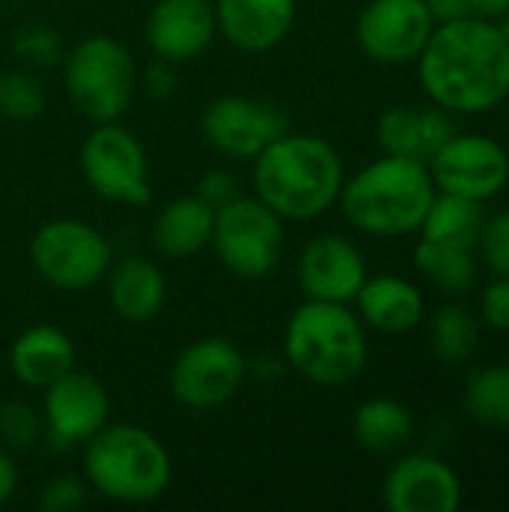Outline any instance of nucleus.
<instances>
[{
	"label": "nucleus",
	"mask_w": 509,
	"mask_h": 512,
	"mask_svg": "<svg viewBox=\"0 0 509 512\" xmlns=\"http://www.w3.org/2000/svg\"><path fill=\"white\" fill-rule=\"evenodd\" d=\"M438 186L420 159L390 156L369 162L339 192L345 219L372 237H405L420 231Z\"/></svg>",
	"instance_id": "nucleus-3"
},
{
	"label": "nucleus",
	"mask_w": 509,
	"mask_h": 512,
	"mask_svg": "<svg viewBox=\"0 0 509 512\" xmlns=\"http://www.w3.org/2000/svg\"><path fill=\"white\" fill-rule=\"evenodd\" d=\"M429 171L438 192L489 201L509 183V153L489 135H453L429 159Z\"/></svg>",
	"instance_id": "nucleus-12"
},
{
	"label": "nucleus",
	"mask_w": 509,
	"mask_h": 512,
	"mask_svg": "<svg viewBox=\"0 0 509 512\" xmlns=\"http://www.w3.org/2000/svg\"><path fill=\"white\" fill-rule=\"evenodd\" d=\"M483 225H486L483 201L462 198L453 192H435L420 231H423V240L474 249L480 243Z\"/></svg>",
	"instance_id": "nucleus-24"
},
{
	"label": "nucleus",
	"mask_w": 509,
	"mask_h": 512,
	"mask_svg": "<svg viewBox=\"0 0 509 512\" xmlns=\"http://www.w3.org/2000/svg\"><path fill=\"white\" fill-rule=\"evenodd\" d=\"M465 411L480 426L509 432V363L483 366L468 378Z\"/></svg>",
	"instance_id": "nucleus-27"
},
{
	"label": "nucleus",
	"mask_w": 509,
	"mask_h": 512,
	"mask_svg": "<svg viewBox=\"0 0 509 512\" xmlns=\"http://www.w3.org/2000/svg\"><path fill=\"white\" fill-rule=\"evenodd\" d=\"M81 174L99 198L129 207H144L150 201L147 153L132 132L117 126V120L96 123L84 138Z\"/></svg>",
	"instance_id": "nucleus-9"
},
{
	"label": "nucleus",
	"mask_w": 509,
	"mask_h": 512,
	"mask_svg": "<svg viewBox=\"0 0 509 512\" xmlns=\"http://www.w3.org/2000/svg\"><path fill=\"white\" fill-rule=\"evenodd\" d=\"M249 375L243 351L231 339H198L186 345L171 366V393L180 405L210 411L228 405Z\"/></svg>",
	"instance_id": "nucleus-10"
},
{
	"label": "nucleus",
	"mask_w": 509,
	"mask_h": 512,
	"mask_svg": "<svg viewBox=\"0 0 509 512\" xmlns=\"http://www.w3.org/2000/svg\"><path fill=\"white\" fill-rule=\"evenodd\" d=\"M378 144L390 156H408L429 165V159L456 135L450 111L393 105L378 117Z\"/></svg>",
	"instance_id": "nucleus-19"
},
{
	"label": "nucleus",
	"mask_w": 509,
	"mask_h": 512,
	"mask_svg": "<svg viewBox=\"0 0 509 512\" xmlns=\"http://www.w3.org/2000/svg\"><path fill=\"white\" fill-rule=\"evenodd\" d=\"M108 393L105 387L87 372H66L54 384L45 387L42 420L51 441L60 447L87 444L102 426H108Z\"/></svg>",
	"instance_id": "nucleus-14"
},
{
	"label": "nucleus",
	"mask_w": 509,
	"mask_h": 512,
	"mask_svg": "<svg viewBox=\"0 0 509 512\" xmlns=\"http://www.w3.org/2000/svg\"><path fill=\"white\" fill-rule=\"evenodd\" d=\"M63 84L84 117L111 123L129 111L138 90V69L123 42L99 33L81 39L66 54Z\"/></svg>",
	"instance_id": "nucleus-6"
},
{
	"label": "nucleus",
	"mask_w": 509,
	"mask_h": 512,
	"mask_svg": "<svg viewBox=\"0 0 509 512\" xmlns=\"http://www.w3.org/2000/svg\"><path fill=\"white\" fill-rule=\"evenodd\" d=\"M216 33L219 24L210 0H159L147 15V45L174 66L201 57Z\"/></svg>",
	"instance_id": "nucleus-17"
},
{
	"label": "nucleus",
	"mask_w": 509,
	"mask_h": 512,
	"mask_svg": "<svg viewBox=\"0 0 509 512\" xmlns=\"http://www.w3.org/2000/svg\"><path fill=\"white\" fill-rule=\"evenodd\" d=\"M45 111V87L30 72H0V114L9 120H33Z\"/></svg>",
	"instance_id": "nucleus-29"
},
{
	"label": "nucleus",
	"mask_w": 509,
	"mask_h": 512,
	"mask_svg": "<svg viewBox=\"0 0 509 512\" xmlns=\"http://www.w3.org/2000/svg\"><path fill=\"white\" fill-rule=\"evenodd\" d=\"M354 303H357L360 318L372 330L390 333V336L417 330L426 315L420 288L402 276H375V279L366 276Z\"/></svg>",
	"instance_id": "nucleus-20"
},
{
	"label": "nucleus",
	"mask_w": 509,
	"mask_h": 512,
	"mask_svg": "<svg viewBox=\"0 0 509 512\" xmlns=\"http://www.w3.org/2000/svg\"><path fill=\"white\" fill-rule=\"evenodd\" d=\"M15 489H18V468L12 462V456L6 450H0V507L12 501Z\"/></svg>",
	"instance_id": "nucleus-38"
},
{
	"label": "nucleus",
	"mask_w": 509,
	"mask_h": 512,
	"mask_svg": "<svg viewBox=\"0 0 509 512\" xmlns=\"http://www.w3.org/2000/svg\"><path fill=\"white\" fill-rule=\"evenodd\" d=\"M414 435L411 411L396 399H366L354 411V438L369 453H396Z\"/></svg>",
	"instance_id": "nucleus-25"
},
{
	"label": "nucleus",
	"mask_w": 509,
	"mask_h": 512,
	"mask_svg": "<svg viewBox=\"0 0 509 512\" xmlns=\"http://www.w3.org/2000/svg\"><path fill=\"white\" fill-rule=\"evenodd\" d=\"M417 72L426 96L450 114H486L509 99V42L489 18L438 24Z\"/></svg>",
	"instance_id": "nucleus-1"
},
{
	"label": "nucleus",
	"mask_w": 509,
	"mask_h": 512,
	"mask_svg": "<svg viewBox=\"0 0 509 512\" xmlns=\"http://www.w3.org/2000/svg\"><path fill=\"white\" fill-rule=\"evenodd\" d=\"M165 444L138 426H102L84 450L90 489L120 504H150L171 486Z\"/></svg>",
	"instance_id": "nucleus-5"
},
{
	"label": "nucleus",
	"mask_w": 509,
	"mask_h": 512,
	"mask_svg": "<svg viewBox=\"0 0 509 512\" xmlns=\"http://www.w3.org/2000/svg\"><path fill=\"white\" fill-rule=\"evenodd\" d=\"M39 435H42V420L30 405H24V402L0 405V441L6 450L27 453L36 447Z\"/></svg>",
	"instance_id": "nucleus-30"
},
{
	"label": "nucleus",
	"mask_w": 509,
	"mask_h": 512,
	"mask_svg": "<svg viewBox=\"0 0 509 512\" xmlns=\"http://www.w3.org/2000/svg\"><path fill=\"white\" fill-rule=\"evenodd\" d=\"M297 276L309 300L354 303L357 291L366 282V261L351 240L339 234H324L303 246Z\"/></svg>",
	"instance_id": "nucleus-16"
},
{
	"label": "nucleus",
	"mask_w": 509,
	"mask_h": 512,
	"mask_svg": "<svg viewBox=\"0 0 509 512\" xmlns=\"http://www.w3.org/2000/svg\"><path fill=\"white\" fill-rule=\"evenodd\" d=\"M15 51L30 63H54L60 57V39L48 27H24L15 36Z\"/></svg>",
	"instance_id": "nucleus-32"
},
{
	"label": "nucleus",
	"mask_w": 509,
	"mask_h": 512,
	"mask_svg": "<svg viewBox=\"0 0 509 512\" xmlns=\"http://www.w3.org/2000/svg\"><path fill=\"white\" fill-rule=\"evenodd\" d=\"M210 246L216 249L225 270L237 279H267L282 261V216L273 213L261 198L240 195L216 210Z\"/></svg>",
	"instance_id": "nucleus-7"
},
{
	"label": "nucleus",
	"mask_w": 509,
	"mask_h": 512,
	"mask_svg": "<svg viewBox=\"0 0 509 512\" xmlns=\"http://www.w3.org/2000/svg\"><path fill=\"white\" fill-rule=\"evenodd\" d=\"M477 246L483 249V261L495 276H509V210L486 219Z\"/></svg>",
	"instance_id": "nucleus-31"
},
{
	"label": "nucleus",
	"mask_w": 509,
	"mask_h": 512,
	"mask_svg": "<svg viewBox=\"0 0 509 512\" xmlns=\"http://www.w3.org/2000/svg\"><path fill=\"white\" fill-rule=\"evenodd\" d=\"M495 24H498V30L504 33V39L509 42V9L504 12V15H501V18H498V21H495Z\"/></svg>",
	"instance_id": "nucleus-40"
},
{
	"label": "nucleus",
	"mask_w": 509,
	"mask_h": 512,
	"mask_svg": "<svg viewBox=\"0 0 509 512\" xmlns=\"http://www.w3.org/2000/svg\"><path fill=\"white\" fill-rule=\"evenodd\" d=\"M198 198H204L213 210H219V207H225L228 201L240 198V189H237L234 174H228V171H210V174L201 180V186H198Z\"/></svg>",
	"instance_id": "nucleus-36"
},
{
	"label": "nucleus",
	"mask_w": 509,
	"mask_h": 512,
	"mask_svg": "<svg viewBox=\"0 0 509 512\" xmlns=\"http://www.w3.org/2000/svg\"><path fill=\"white\" fill-rule=\"evenodd\" d=\"M252 186L282 219L306 222L324 216L345 186V165L336 147L318 135L285 132L255 159Z\"/></svg>",
	"instance_id": "nucleus-2"
},
{
	"label": "nucleus",
	"mask_w": 509,
	"mask_h": 512,
	"mask_svg": "<svg viewBox=\"0 0 509 512\" xmlns=\"http://www.w3.org/2000/svg\"><path fill=\"white\" fill-rule=\"evenodd\" d=\"M87 504V489L75 477H60L42 489L39 507L45 512H72Z\"/></svg>",
	"instance_id": "nucleus-33"
},
{
	"label": "nucleus",
	"mask_w": 509,
	"mask_h": 512,
	"mask_svg": "<svg viewBox=\"0 0 509 512\" xmlns=\"http://www.w3.org/2000/svg\"><path fill=\"white\" fill-rule=\"evenodd\" d=\"M168 297L162 270L141 255H129L108 270V300L111 309L129 324L153 321Z\"/></svg>",
	"instance_id": "nucleus-21"
},
{
	"label": "nucleus",
	"mask_w": 509,
	"mask_h": 512,
	"mask_svg": "<svg viewBox=\"0 0 509 512\" xmlns=\"http://www.w3.org/2000/svg\"><path fill=\"white\" fill-rule=\"evenodd\" d=\"M201 132L213 150L231 159H255L288 132V117L255 96H219L204 108Z\"/></svg>",
	"instance_id": "nucleus-13"
},
{
	"label": "nucleus",
	"mask_w": 509,
	"mask_h": 512,
	"mask_svg": "<svg viewBox=\"0 0 509 512\" xmlns=\"http://www.w3.org/2000/svg\"><path fill=\"white\" fill-rule=\"evenodd\" d=\"M480 315L489 327L509 333V276H495L483 297H480Z\"/></svg>",
	"instance_id": "nucleus-34"
},
{
	"label": "nucleus",
	"mask_w": 509,
	"mask_h": 512,
	"mask_svg": "<svg viewBox=\"0 0 509 512\" xmlns=\"http://www.w3.org/2000/svg\"><path fill=\"white\" fill-rule=\"evenodd\" d=\"M141 87H144V93L150 96V99H168V96H174V90H177V72H174V63H168V60H159L156 57V63H150L147 69H144V75H141Z\"/></svg>",
	"instance_id": "nucleus-35"
},
{
	"label": "nucleus",
	"mask_w": 509,
	"mask_h": 512,
	"mask_svg": "<svg viewBox=\"0 0 509 512\" xmlns=\"http://www.w3.org/2000/svg\"><path fill=\"white\" fill-rule=\"evenodd\" d=\"M384 504L393 512H456L462 507V483L438 456L414 453L387 471Z\"/></svg>",
	"instance_id": "nucleus-15"
},
{
	"label": "nucleus",
	"mask_w": 509,
	"mask_h": 512,
	"mask_svg": "<svg viewBox=\"0 0 509 512\" xmlns=\"http://www.w3.org/2000/svg\"><path fill=\"white\" fill-rule=\"evenodd\" d=\"M216 210L198 195H180L165 204L153 222V246L165 258H189L210 246Z\"/></svg>",
	"instance_id": "nucleus-23"
},
{
	"label": "nucleus",
	"mask_w": 509,
	"mask_h": 512,
	"mask_svg": "<svg viewBox=\"0 0 509 512\" xmlns=\"http://www.w3.org/2000/svg\"><path fill=\"white\" fill-rule=\"evenodd\" d=\"M213 9L219 33L249 54L276 48L297 18V0H216Z\"/></svg>",
	"instance_id": "nucleus-18"
},
{
	"label": "nucleus",
	"mask_w": 509,
	"mask_h": 512,
	"mask_svg": "<svg viewBox=\"0 0 509 512\" xmlns=\"http://www.w3.org/2000/svg\"><path fill=\"white\" fill-rule=\"evenodd\" d=\"M480 339L477 318L462 306H441L429 324V345L441 363L462 366L471 360Z\"/></svg>",
	"instance_id": "nucleus-28"
},
{
	"label": "nucleus",
	"mask_w": 509,
	"mask_h": 512,
	"mask_svg": "<svg viewBox=\"0 0 509 512\" xmlns=\"http://www.w3.org/2000/svg\"><path fill=\"white\" fill-rule=\"evenodd\" d=\"M438 21L426 0H369L357 15L360 51L387 66L414 63L432 39Z\"/></svg>",
	"instance_id": "nucleus-11"
},
{
	"label": "nucleus",
	"mask_w": 509,
	"mask_h": 512,
	"mask_svg": "<svg viewBox=\"0 0 509 512\" xmlns=\"http://www.w3.org/2000/svg\"><path fill=\"white\" fill-rule=\"evenodd\" d=\"M285 360L312 384L342 387L354 381L369 360L363 321L348 303L306 300L285 327Z\"/></svg>",
	"instance_id": "nucleus-4"
},
{
	"label": "nucleus",
	"mask_w": 509,
	"mask_h": 512,
	"mask_svg": "<svg viewBox=\"0 0 509 512\" xmlns=\"http://www.w3.org/2000/svg\"><path fill=\"white\" fill-rule=\"evenodd\" d=\"M414 267L432 282V288L450 297H465L477 285V261L471 249L462 246L420 240V246L414 249Z\"/></svg>",
	"instance_id": "nucleus-26"
},
{
	"label": "nucleus",
	"mask_w": 509,
	"mask_h": 512,
	"mask_svg": "<svg viewBox=\"0 0 509 512\" xmlns=\"http://www.w3.org/2000/svg\"><path fill=\"white\" fill-rule=\"evenodd\" d=\"M426 6H429L432 18H435L438 24L459 21V18H474L468 0H426Z\"/></svg>",
	"instance_id": "nucleus-37"
},
{
	"label": "nucleus",
	"mask_w": 509,
	"mask_h": 512,
	"mask_svg": "<svg viewBox=\"0 0 509 512\" xmlns=\"http://www.w3.org/2000/svg\"><path fill=\"white\" fill-rule=\"evenodd\" d=\"M468 6H471V15H474V18L498 21V18L509 9V0H468Z\"/></svg>",
	"instance_id": "nucleus-39"
},
{
	"label": "nucleus",
	"mask_w": 509,
	"mask_h": 512,
	"mask_svg": "<svg viewBox=\"0 0 509 512\" xmlns=\"http://www.w3.org/2000/svg\"><path fill=\"white\" fill-rule=\"evenodd\" d=\"M9 366L24 387L45 390L48 384L75 369V345L63 330L39 324L15 339L9 351Z\"/></svg>",
	"instance_id": "nucleus-22"
},
{
	"label": "nucleus",
	"mask_w": 509,
	"mask_h": 512,
	"mask_svg": "<svg viewBox=\"0 0 509 512\" xmlns=\"http://www.w3.org/2000/svg\"><path fill=\"white\" fill-rule=\"evenodd\" d=\"M30 264L48 285L60 291H84L111 270V243L87 222L54 219L30 240Z\"/></svg>",
	"instance_id": "nucleus-8"
}]
</instances>
